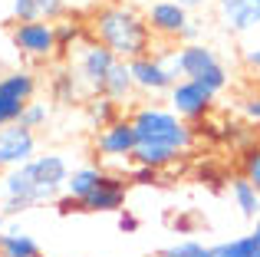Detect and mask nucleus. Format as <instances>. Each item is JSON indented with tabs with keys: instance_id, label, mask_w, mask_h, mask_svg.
Listing matches in <instances>:
<instances>
[{
	"instance_id": "f257e3e1",
	"label": "nucleus",
	"mask_w": 260,
	"mask_h": 257,
	"mask_svg": "<svg viewBox=\"0 0 260 257\" xmlns=\"http://www.w3.org/2000/svg\"><path fill=\"white\" fill-rule=\"evenodd\" d=\"M89 37L106 43L119 59H135L152 50V30L145 13H139L132 4H102L92 13Z\"/></svg>"
},
{
	"instance_id": "f03ea898",
	"label": "nucleus",
	"mask_w": 260,
	"mask_h": 257,
	"mask_svg": "<svg viewBox=\"0 0 260 257\" xmlns=\"http://www.w3.org/2000/svg\"><path fill=\"white\" fill-rule=\"evenodd\" d=\"M132 128L139 135V142H155V145H168L178 152H188L194 145V132L184 119H178L172 109H161V106H139L132 112Z\"/></svg>"
},
{
	"instance_id": "7ed1b4c3",
	"label": "nucleus",
	"mask_w": 260,
	"mask_h": 257,
	"mask_svg": "<svg viewBox=\"0 0 260 257\" xmlns=\"http://www.w3.org/2000/svg\"><path fill=\"white\" fill-rule=\"evenodd\" d=\"M115 63H119V56H115V53L109 50L106 43H99V40H92V37H89L86 43L76 50L73 70H76L79 83L86 86V92H89V96H99Z\"/></svg>"
},
{
	"instance_id": "20e7f679",
	"label": "nucleus",
	"mask_w": 260,
	"mask_h": 257,
	"mask_svg": "<svg viewBox=\"0 0 260 257\" xmlns=\"http://www.w3.org/2000/svg\"><path fill=\"white\" fill-rule=\"evenodd\" d=\"M10 43L23 59L33 63H46L56 56V23L50 20H30V23H17L10 30Z\"/></svg>"
},
{
	"instance_id": "39448f33",
	"label": "nucleus",
	"mask_w": 260,
	"mask_h": 257,
	"mask_svg": "<svg viewBox=\"0 0 260 257\" xmlns=\"http://www.w3.org/2000/svg\"><path fill=\"white\" fill-rule=\"evenodd\" d=\"M33 96H37V76H33V70L20 66V70L4 73V79H0V128L20 122V112H23V106Z\"/></svg>"
},
{
	"instance_id": "423d86ee",
	"label": "nucleus",
	"mask_w": 260,
	"mask_h": 257,
	"mask_svg": "<svg viewBox=\"0 0 260 257\" xmlns=\"http://www.w3.org/2000/svg\"><path fill=\"white\" fill-rule=\"evenodd\" d=\"M135 145H139V135L132 128V119H115L109 122L106 128H95V155L99 158H109V162H132L135 155Z\"/></svg>"
},
{
	"instance_id": "0eeeda50",
	"label": "nucleus",
	"mask_w": 260,
	"mask_h": 257,
	"mask_svg": "<svg viewBox=\"0 0 260 257\" xmlns=\"http://www.w3.org/2000/svg\"><path fill=\"white\" fill-rule=\"evenodd\" d=\"M168 109L178 119H184V122H198V119H204L214 109V96L194 79H178L168 89Z\"/></svg>"
},
{
	"instance_id": "6e6552de",
	"label": "nucleus",
	"mask_w": 260,
	"mask_h": 257,
	"mask_svg": "<svg viewBox=\"0 0 260 257\" xmlns=\"http://www.w3.org/2000/svg\"><path fill=\"white\" fill-rule=\"evenodd\" d=\"M128 70H132V79H135V92H145V96L168 92L178 83V76L168 70L165 59H161V56H152V53L128 59Z\"/></svg>"
},
{
	"instance_id": "1a4fd4ad",
	"label": "nucleus",
	"mask_w": 260,
	"mask_h": 257,
	"mask_svg": "<svg viewBox=\"0 0 260 257\" xmlns=\"http://www.w3.org/2000/svg\"><path fill=\"white\" fill-rule=\"evenodd\" d=\"M30 158H37V132L23 128L20 122L0 128V172L26 165Z\"/></svg>"
},
{
	"instance_id": "9d476101",
	"label": "nucleus",
	"mask_w": 260,
	"mask_h": 257,
	"mask_svg": "<svg viewBox=\"0 0 260 257\" xmlns=\"http://www.w3.org/2000/svg\"><path fill=\"white\" fill-rule=\"evenodd\" d=\"M33 172H37V181H40V205H46V201H56L63 195L73 168L59 152H43L33 158Z\"/></svg>"
},
{
	"instance_id": "9b49d317",
	"label": "nucleus",
	"mask_w": 260,
	"mask_h": 257,
	"mask_svg": "<svg viewBox=\"0 0 260 257\" xmlns=\"http://www.w3.org/2000/svg\"><path fill=\"white\" fill-rule=\"evenodd\" d=\"M145 20H148L152 37L178 40L181 30L191 23V13H188V7H181L178 0H152V7L145 10Z\"/></svg>"
},
{
	"instance_id": "f8f14e48",
	"label": "nucleus",
	"mask_w": 260,
	"mask_h": 257,
	"mask_svg": "<svg viewBox=\"0 0 260 257\" xmlns=\"http://www.w3.org/2000/svg\"><path fill=\"white\" fill-rule=\"evenodd\" d=\"M168 63V70L181 79H194L201 70H208L211 63H217V53L211 50L208 43H181L175 53L161 56Z\"/></svg>"
},
{
	"instance_id": "ddd939ff",
	"label": "nucleus",
	"mask_w": 260,
	"mask_h": 257,
	"mask_svg": "<svg viewBox=\"0 0 260 257\" xmlns=\"http://www.w3.org/2000/svg\"><path fill=\"white\" fill-rule=\"evenodd\" d=\"M0 198H23L33 208L40 205V181H37V172H33V158L26 165L7 168L0 175Z\"/></svg>"
},
{
	"instance_id": "4468645a",
	"label": "nucleus",
	"mask_w": 260,
	"mask_h": 257,
	"mask_svg": "<svg viewBox=\"0 0 260 257\" xmlns=\"http://www.w3.org/2000/svg\"><path fill=\"white\" fill-rule=\"evenodd\" d=\"M125 191H128V181L122 175H102V181L95 185V191L83 201L86 211H99V214H119L122 205H125Z\"/></svg>"
},
{
	"instance_id": "2eb2a0df",
	"label": "nucleus",
	"mask_w": 260,
	"mask_h": 257,
	"mask_svg": "<svg viewBox=\"0 0 260 257\" xmlns=\"http://www.w3.org/2000/svg\"><path fill=\"white\" fill-rule=\"evenodd\" d=\"M50 89H53V99H56V103H86V99H89L86 86L79 83L76 70H73V63L63 66V70H56Z\"/></svg>"
},
{
	"instance_id": "dca6fc26",
	"label": "nucleus",
	"mask_w": 260,
	"mask_h": 257,
	"mask_svg": "<svg viewBox=\"0 0 260 257\" xmlns=\"http://www.w3.org/2000/svg\"><path fill=\"white\" fill-rule=\"evenodd\" d=\"M178 158H181V152H178V148L155 145V142H139V145H135V155H132L135 165H148V168H158V172L172 168Z\"/></svg>"
},
{
	"instance_id": "f3484780",
	"label": "nucleus",
	"mask_w": 260,
	"mask_h": 257,
	"mask_svg": "<svg viewBox=\"0 0 260 257\" xmlns=\"http://www.w3.org/2000/svg\"><path fill=\"white\" fill-rule=\"evenodd\" d=\"M231 201H234V208L244 214L247 221H257L260 218V191L254 185H250L244 175H237V178H231Z\"/></svg>"
},
{
	"instance_id": "a211bd4d",
	"label": "nucleus",
	"mask_w": 260,
	"mask_h": 257,
	"mask_svg": "<svg viewBox=\"0 0 260 257\" xmlns=\"http://www.w3.org/2000/svg\"><path fill=\"white\" fill-rule=\"evenodd\" d=\"M102 175H106V172H102L99 165H79V168H73V172H70L63 191L73 195V198H79V201H86L89 195L95 191V185L102 181Z\"/></svg>"
},
{
	"instance_id": "6ab92c4d",
	"label": "nucleus",
	"mask_w": 260,
	"mask_h": 257,
	"mask_svg": "<svg viewBox=\"0 0 260 257\" xmlns=\"http://www.w3.org/2000/svg\"><path fill=\"white\" fill-rule=\"evenodd\" d=\"M0 257H40V244L30 231L23 228H7L4 231V244H0Z\"/></svg>"
},
{
	"instance_id": "aec40b11",
	"label": "nucleus",
	"mask_w": 260,
	"mask_h": 257,
	"mask_svg": "<svg viewBox=\"0 0 260 257\" xmlns=\"http://www.w3.org/2000/svg\"><path fill=\"white\" fill-rule=\"evenodd\" d=\"M132 92H135V79H132V70H128V63H125V59H119V63L112 66V73H109L106 86H102V96L115 99V103L122 106L125 99H132Z\"/></svg>"
},
{
	"instance_id": "412c9836",
	"label": "nucleus",
	"mask_w": 260,
	"mask_h": 257,
	"mask_svg": "<svg viewBox=\"0 0 260 257\" xmlns=\"http://www.w3.org/2000/svg\"><path fill=\"white\" fill-rule=\"evenodd\" d=\"M89 40V30L83 23H76V20H56V53L59 56H70V53H76L79 46H83Z\"/></svg>"
},
{
	"instance_id": "4be33fe9",
	"label": "nucleus",
	"mask_w": 260,
	"mask_h": 257,
	"mask_svg": "<svg viewBox=\"0 0 260 257\" xmlns=\"http://www.w3.org/2000/svg\"><path fill=\"white\" fill-rule=\"evenodd\" d=\"M86 119H89V125L92 128H106L109 122H115L119 119V103L115 99H109V96H89L86 99Z\"/></svg>"
},
{
	"instance_id": "5701e85b",
	"label": "nucleus",
	"mask_w": 260,
	"mask_h": 257,
	"mask_svg": "<svg viewBox=\"0 0 260 257\" xmlns=\"http://www.w3.org/2000/svg\"><path fill=\"white\" fill-rule=\"evenodd\" d=\"M214 257H260V241L254 234H241V238H231V241H221V244L211 247Z\"/></svg>"
},
{
	"instance_id": "b1692460",
	"label": "nucleus",
	"mask_w": 260,
	"mask_h": 257,
	"mask_svg": "<svg viewBox=\"0 0 260 257\" xmlns=\"http://www.w3.org/2000/svg\"><path fill=\"white\" fill-rule=\"evenodd\" d=\"M224 23H228V30L231 33H250L254 26L260 23V7L257 4H244V7H237L231 17H224Z\"/></svg>"
},
{
	"instance_id": "393cba45",
	"label": "nucleus",
	"mask_w": 260,
	"mask_h": 257,
	"mask_svg": "<svg viewBox=\"0 0 260 257\" xmlns=\"http://www.w3.org/2000/svg\"><path fill=\"white\" fill-rule=\"evenodd\" d=\"M194 83H201L204 89L211 92V96H217V92H221L224 86L231 83V73H228V66H224L221 59H217V63H211V66H208V70H201V73H198V76H194Z\"/></svg>"
},
{
	"instance_id": "a878e982",
	"label": "nucleus",
	"mask_w": 260,
	"mask_h": 257,
	"mask_svg": "<svg viewBox=\"0 0 260 257\" xmlns=\"http://www.w3.org/2000/svg\"><path fill=\"white\" fill-rule=\"evenodd\" d=\"M50 103H43V99H30V103L23 106V112H20V125L23 128H46V122H50Z\"/></svg>"
},
{
	"instance_id": "bb28decb",
	"label": "nucleus",
	"mask_w": 260,
	"mask_h": 257,
	"mask_svg": "<svg viewBox=\"0 0 260 257\" xmlns=\"http://www.w3.org/2000/svg\"><path fill=\"white\" fill-rule=\"evenodd\" d=\"M241 175L260 191V142H257V145H250V148H244V155H241Z\"/></svg>"
},
{
	"instance_id": "cd10ccee",
	"label": "nucleus",
	"mask_w": 260,
	"mask_h": 257,
	"mask_svg": "<svg viewBox=\"0 0 260 257\" xmlns=\"http://www.w3.org/2000/svg\"><path fill=\"white\" fill-rule=\"evenodd\" d=\"M10 17H13V23H30V20H40L37 0H10Z\"/></svg>"
},
{
	"instance_id": "c85d7f7f",
	"label": "nucleus",
	"mask_w": 260,
	"mask_h": 257,
	"mask_svg": "<svg viewBox=\"0 0 260 257\" xmlns=\"http://www.w3.org/2000/svg\"><path fill=\"white\" fill-rule=\"evenodd\" d=\"M37 7H40V20H50V23L63 20L66 10H70L66 0H37Z\"/></svg>"
},
{
	"instance_id": "c756f323",
	"label": "nucleus",
	"mask_w": 260,
	"mask_h": 257,
	"mask_svg": "<svg viewBox=\"0 0 260 257\" xmlns=\"http://www.w3.org/2000/svg\"><path fill=\"white\" fill-rule=\"evenodd\" d=\"M158 181H161V172H158V168L135 165L132 172H128V185H142V188H148V185H158Z\"/></svg>"
},
{
	"instance_id": "7c9ffc66",
	"label": "nucleus",
	"mask_w": 260,
	"mask_h": 257,
	"mask_svg": "<svg viewBox=\"0 0 260 257\" xmlns=\"http://www.w3.org/2000/svg\"><path fill=\"white\" fill-rule=\"evenodd\" d=\"M30 201H23V198H0V214L4 218H17V214H23V211H30Z\"/></svg>"
},
{
	"instance_id": "2f4dec72",
	"label": "nucleus",
	"mask_w": 260,
	"mask_h": 257,
	"mask_svg": "<svg viewBox=\"0 0 260 257\" xmlns=\"http://www.w3.org/2000/svg\"><path fill=\"white\" fill-rule=\"evenodd\" d=\"M201 247V241H194V238H184V241H178V244H172V247H165V257H191Z\"/></svg>"
},
{
	"instance_id": "473e14b6",
	"label": "nucleus",
	"mask_w": 260,
	"mask_h": 257,
	"mask_svg": "<svg viewBox=\"0 0 260 257\" xmlns=\"http://www.w3.org/2000/svg\"><path fill=\"white\" fill-rule=\"evenodd\" d=\"M139 228H142V221L135 218L128 208H122V211H119V231H122V234H135Z\"/></svg>"
},
{
	"instance_id": "72a5a7b5",
	"label": "nucleus",
	"mask_w": 260,
	"mask_h": 257,
	"mask_svg": "<svg viewBox=\"0 0 260 257\" xmlns=\"http://www.w3.org/2000/svg\"><path fill=\"white\" fill-rule=\"evenodd\" d=\"M56 208H59V214H73V211H86V208H83V201H79V198H73V195H59V198H56Z\"/></svg>"
},
{
	"instance_id": "f704fd0d",
	"label": "nucleus",
	"mask_w": 260,
	"mask_h": 257,
	"mask_svg": "<svg viewBox=\"0 0 260 257\" xmlns=\"http://www.w3.org/2000/svg\"><path fill=\"white\" fill-rule=\"evenodd\" d=\"M198 37H201V23H194L191 20L188 26L181 30V37H178V43H198Z\"/></svg>"
},
{
	"instance_id": "c9c22d12",
	"label": "nucleus",
	"mask_w": 260,
	"mask_h": 257,
	"mask_svg": "<svg viewBox=\"0 0 260 257\" xmlns=\"http://www.w3.org/2000/svg\"><path fill=\"white\" fill-rule=\"evenodd\" d=\"M244 116H247L250 122H260V96H250L247 103H244Z\"/></svg>"
},
{
	"instance_id": "e433bc0d",
	"label": "nucleus",
	"mask_w": 260,
	"mask_h": 257,
	"mask_svg": "<svg viewBox=\"0 0 260 257\" xmlns=\"http://www.w3.org/2000/svg\"><path fill=\"white\" fill-rule=\"evenodd\" d=\"M244 4H247V0H217V10H221V17H231V13Z\"/></svg>"
},
{
	"instance_id": "4c0bfd02",
	"label": "nucleus",
	"mask_w": 260,
	"mask_h": 257,
	"mask_svg": "<svg viewBox=\"0 0 260 257\" xmlns=\"http://www.w3.org/2000/svg\"><path fill=\"white\" fill-rule=\"evenodd\" d=\"M244 63H247L250 70H257V73H260V46H250V50L244 53Z\"/></svg>"
},
{
	"instance_id": "58836bf2",
	"label": "nucleus",
	"mask_w": 260,
	"mask_h": 257,
	"mask_svg": "<svg viewBox=\"0 0 260 257\" xmlns=\"http://www.w3.org/2000/svg\"><path fill=\"white\" fill-rule=\"evenodd\" d=\"M178 4H181V7H188V10H194V7H201L204 0H178Z\"/></svg>"
},
{
	"instance_id": "ea45409f",
	"label": "nucleus",
	"mask_w": 260,
	"mask_h": 257,
	"mask_svg": "<svg viewBox=\"0 0 260 257\" xmlns=\"http://www.w3.org/2000/svg\"><path fill=\"white\" fill-rule=\"evenodd\" d=\"M191 257H214V254H211V247H204V244H201V247H198V251L191 254Z\"/></svg>"
},
{
	"instance_id": "a19ab883",
	"label": "nucleus",
	"mask_w": 260,
	"mask_h": 257,
	"mask_svg": "<svg viewBox=\"0 0 260 257\" xmlns=\"http://www.w3.org/2000/svg\"><path fill=\"white\" fill-rule=\"evenodd\" d=\"M4 231H7V221H4V214H0V244H4Z\"/></svg>"
},
{
	"instance_id": "79ce46f5",
	"label": "nucleus",
	"mask_w": 260,
	"mask_h": 257,
	"mask_svg": "<svg viewBox=\"0 0 260 257\" xmlns=\"http://www.w3.org/2000/svg\"><path fill=\"white\" fill-rule=\"evenodd\" d=\"M250 234H254V238L260 241V221H257V224H254V231H250Z\"/></svg>"
},
{
	"instance_id": "37998d69",
	"label": "nucleus",
	"mask_w": 260,
	"mask_h": 257,
	"mask_svg": "<svg viewBox=\"0 0 260 257\" xmlns=\"http://www.w3.org/2000/svg\"><path fill=\"white\" fill-rule=\"evenodd\" d=\"M102 4H128V0H102Z\"/></svg>"
},
{
	"instance_id": "c03bdc74",
	"label": "nucleus",
	"mask_w": 260,
	"mask_h": 257,
	"mask_svg": "<svg viewBox=\"0 0 260 257\" xmlns=\"http://www.w3.org/2000/svg\"><path fill=\"white\" fill-rule=\"evenodd\" d=\"M0 79H4V66H0Z\"/></svg>"
},
{
	"instance_id": "a18cd8bd",
	"label": "nucleus",
	"mask_w": 260,
	"mask_h": 257,
	"mask_svg": "<svg viewBox=\"0 0 260 257\" xmlns=\"http://www.w3.org/2000/svg\"><path fill=\"white\" fill-rule=\"evenodd\" d=\"M250 4H257V7H260V0H250Z\"/></svg>"
},
{
	"instance_id": "49530a36",
	"label": "nucleus",
	"mask_w": 260,
	"mask_h": 257,
	"mask_svg": "<svg viewBox=\"0 0 260 257\" xmlns=\"http://www.w3.org/2000/svg\"><path fill=\"white\" fill-rule=\"evenodd\" d=\"M152 257H165V254H152Z\"/></svg>"
},
{
	"instance_id": "de8ad7c7",
	"label": "nucleus",
	"mask_w": 260,
	"mask_h": 257,
	"mask_svg": "<svg viewBox=\"0 0 260 257\" xmlns=\"http://www.w3.org/2000/svg\"><path fill=\"white\" fill-rule=\"evenodd\" d=\"M257 221H260V218H257Z\"/></svg>"
}]
</instances>
